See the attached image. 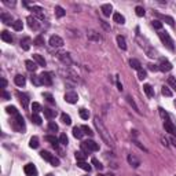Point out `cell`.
<instances>
[{
    "label": "cell",
    "mask_w": 176,
    "mask_h": 176,
    "mask_svg": "<svg viewBox=\"0 0 176 176\" xmlns=\"http://www.w3.org/2000/svg\"><path fill=\"white\" fill-rule=\"evenodd\" d=\"M30 11L33 12V17H37L39 19H44L46 15H44V10H43L40 6H32Z\"/></svg>",
    "instance_id": "7"
},
{
    "label": "cell",
    "mask_w": 176,
    "mask_h": 176,
    "mask_svg": "<svg viewBox=\"0 0 176 176\" xmlns=\"http://www.w3.org/2000/svg\"><path fill=\"white\" fill-rule=\"evenodd\" d=\"M164 128L166 132H169L172 135H176V127L172 124L171 121H164Z\"/></svg>",
    "instance_id": "15"
},
{
    "label": "cell",
    "mask_w": 176,
    "mask_h": 176,
    "mask_svg": "<svg viewBox=\"0 0 176 176\" xmlns=\"http://www.w3.org/2000/svg\"><path fill=\"white\" fill-rule=\"evenodd\" d=\"M44 139H46L47 142H50V143L52 145V147H54V149H58V142H59V140H58L57 138H55V136H52V135H47Z\"/></svg>",
    "instance_id": "25"
},
{
    "label": "cell",
    "mask_w": 176,
    "mask_h": 176,
    "mask_svg": "<svg viewBox=\"0 0 176 176\" xmlns=\"http://www.w3.org/2000/svg\"><path fill=\"white\" fill-rule=\"evenodd\" d=\"M74 155H76V160L77 161H85V158H87V153L83 150H80V151H76L74 153Z\"/></svg>",
    "instance_id": "31"
},
{
    "label": "cell",
    "mask_w": 176,
    "mask_h": 176,
    "mask_svg": "<svg viewBox=\"0 0 176 176\" xmlns=\"http://www.w3.org/2000/svg\"><path fill=\"white\" fill-rule=\"evenodd\" d=\"M33 44H35V46H37V47L43 46V44H44V37H43L42 35H39V36H37L36 39L33 40Z\"/></svg>",
    "instance_id": "42"
},
{
    "label": "cell",
    "mask_w": 176,
    "mask_h": 176,
    "mask_svg": "<svg viewBox=\"0 0 176 176\" xmlns=\"http://www.w3.org/2000/svg\"><path fill=\"white\" fill-rule=\"evenodd\" d=\"M113 21L117 22V24H120V25H124V24H125V18H124V15H121L120 12H114V14H113Z\"/></svg>",
    "instance_id": "24"
},
{
    "label": "cell",
    "mask_w": 176,
    "mask_h": 176,
    "mask_svg": "<svg viewBox=\"0 0 176 176\" xmlns=\"http://www.w3.org/2000/svg\"><path fill=\"white\" fill-rule=\"evenodd\" d=\"M0 37H1V40L6 43H12V36H11V33H8L7 30H3L0 33Z\"/></svg>",
    "instance_id": "21"
},
{
    "label": "cell",
    "mask_w": 176,
    "mask_h": 176,
    "mask_svg": "<svg viewBox=\"0 0 176 176\" xmlns=\"http://www.w3.org/2000/svg\"><path fill=\"white\" fill-rule=\"evenodd\" d=\"M22 28H24V24H22L21 19H17V21H14V24H12V29L17 32L22 30Z\"/></svg>",
    "instance_id": "35"
},
{
    "label": "cell",
    "mask_w": 176,
    "mask_h": 176,
    "mask_svg": "<svg viewBox=\"0 0 176 176\" xmlns=\"http://www.w3.org/2000/svg\"><path fill=\"white\" fill-rule=\"evenodd\" d=\"M43 112H44V116H46L47 118H50V120H52V118H55V117H57V110H52V109L46 107Z\"/></svg>",
    "instance_id": "20"
},
{
    "label": "cell",
    "mask_w": 176,
    "mask_h": 176,
    "mask_svg": "<svg viewBox=\"0 0 176 176\" xmlns=\"http://www.w3.org/2000/svg\"><path fill=\"white\" fill-rule=\"evenodd\" d=\"M14 83H15L18 87H24L25 83H26V80H25V77H24L22 74H17L15 77H14Z\"/></svg>",
    "instance_id": "22"
},
{
    "label": "cell",
    "mask_w": 176,
    "mask_h": 176,
    "mask_svg": "<svg viewBox=\"0 0 176 176\" xmlns=\"http://www.w3.org/2000/svg\"><path fill=\"white\" fill-rule=\"evenodd\" d=\"M162 18H164V21H166V24H168V25H173V18H172V17H168V15H164L162 17Z\"/></svg>",
    "instance_id": "55"
},
{
    "label": "cell",
    "mask_w": 176,
    "mask_h": 176,
    "mask_svg": "<svg viewBox=\"0 0 176 176\" xmlns=\"http://www.w3.org/2000/svg\"><path fill=\"white\" fill-rule=\"evenodd\" d=\"M147 66H149V69H150V70H153V72L158 70V65H153V63H149Z\"/></svg>",
    "instance_id": "57"
},
{
    "label": "cell",
    "mask_w": 176,
    "mask_h": 176,
    "mask_svg": "<svg viewBox=\"0 0 176 176\" xmlns=\"http://www.w3.org/2000/svg\"><path fill=\"white\" fill-rule=\"evenodd\" d=\"M30 44H32V40L29 37H25V39L21 40V47H22V50H25V51H28L30 48Z\"/></svg>",
    "instance_id": "26"
},
{
    "label": "cell",
    "mask_w": 176,
    "mask_h": 176,
    "mask_svg": "<svg viewBox=\"0 0 176 176\" xmlns=\"http://www.w3.org/2000/svg\"><path fill=\"white\" fill-rule=\"evenodd\" d=\"M63 99L66 100L67 103H76L78 100V96H77V94L74 92V91H69V92L65 94V96H63Z\"/></svg>",
    "instance_id": "8"
},
{
    "label": "cell",
    "mask_w": 176,
    "mask_h": 176,
    "mask_svg": "<svg viewBox=\"0 0 176 176\" xmlns=\"http://www.w3.org/2000/svg\"><path fill=\"white\" fill-rule=\"evenodd\" d=\"M57 57L59 58L65 65H67V66H69V65H72V59H70V55H69L67 52H58Z\"/></svg>",
    "instance_id": "12"
},
{
    "label": "cell",
    "mask_w": 176,
    "mask_h": 176,
    "mask_svg": "<svg viewBox=\"0 0 176 176\" xmlns=\"http://www.w3.org/2000/svg\"><path fill=\"white\" fill-rule=\"evenodd\" d=\"M91 162H92V165L95 166L98 171H102V169H103V165H102V164H100V162H99L96 158H92V160H91Z\"/></svg>",
    "instance_id": "47"
},
{
    "label": "cell",
    "mask_w": 176,
    "mask_h": 176,
    "mask_svg": "<svg viewBox=\"0 0 176 176\" xmlns=\"http://www.w3.org/2000/svg\"><path fill=\"white\" fill-rule=\"evenodd\" d=\"M135 12H136V15L138 17H145V8L140 7V6H138V7L135 8Z\"/></svg>",
    "instance_id": "52"
},
{
    "label": "cell",
    "mask_w": 176,
    "mask_h": 176,
    "mask_svg": "<svg viewBox=\"0 0 176 176\" xmlns=\"http://www.w3.org/2000/svg\"><path fill=\"white\" fill-rule=\"evenodd\" d=\"M117 44H118V47L121 48V50H127V43H125V39L121 36V35L117 36Z\"/></svg>",
    "instance_id": "29"
},
{
    "label": "cell",
    "mask_w": 176,
    "mask_h": 176,
    "mask_svg": "<svg viewBox=\"0 0 176 176\" xmlns=\"http://www.w3.org/2000/svg\"><path fill=\"white\" fill-rule=\"evenodd\" d=\"M6 112L8 114H12V116H18V114H19L15 106H7V107H6Z\"/></svg>",
    "instance_id": "43"
},
{
    "label": "cell",
    "mask_w": 176,
    "mask_h": 176,
    "mask_svg": "<svg viewBox=\"0 0 176 176\" xmlns=\"http://www.w3.org/2000/svg\"><path fill=\"white\" fill-rule=\"evenodd\" d=\"M24 171H25V173L28 176H37V168L33 164H26L25 168H24Z\"/></svg>",
    "instance_id": "10"
},
{
    "label": "cell",
    "mask_w": 176,
    "mask_h": 176,
    "mask_svg": "<svg viewBox=\"0 0 176 176\" xmlns=\"http://www.w3.org/2000/svg\"><path fill=\"white\" fill-rule=\"evenodd\" d=\"M161 92H162V95H165V96H172V95H173V92L169 89V87H168V85H164V87H162V89H161Z\"/></svg>",
    "instance_id": "45"
},
{
    "label": "cell",
    "mask_w": 176,
    "mask_h": 176,
    "mask_svg": "<svg viewBox=\"0 0 176 176\" xmlns=\"http://www.w3.org/2000/svg\"><path fill=\"white\" fill-rule=\"evenodd\" d=\"M143 91L146 92V95H147L149 98H153V96H154V89H153V87H151L150 84H145V85H143Z\"/></svg>",
    "instance_id": "27"
},
{
    "label": "cell",
    "mask_w": 176,
    "mask_h": 176,
    "mask_svg": "<svg viewBox=\"0 0 176 176\" xmlns=\"http://www.w3.org/2000/svg\"><path fill=\"white\" fill-rule=\"evenodd\" d=\"M120 76H117V87H118V89H120V91H123V84H121V83H120Z\"/></svg>",
    "instance_id": "60"
},
{
    "label": "cell",
    "mask_w": 176,
    "mask_h": 176,
    "mask_svg": "<svg viewBox=\"0 0 176 176\" xmlns=\"http://www.w3.org/2000/svg\"><path fill=\"white\" fill-rule=\"evenodd\" d=\"M12 128H14L17 132L25 131V120H24V117H22L21 114L15 116V120L12 121Z\"/></svg>",
    "instance_id": "4"
},
{
    "label": "cell",
    "mask_w": 176,
    "mask_h": 176,
    "mask_svg": "<svg viewBox=\"0 0 176 176\" xmlns=\"http://www.w3.org/2000/svg\"><path fill=\"white\" fill-rule=\"evenodd\" d=\"M33 61H35L39 66H46V59H44L42 55H39V54H33Z\"/></svg>",
    "instance_id": "23"
},
{
    "label": "cell",
    "mask_w": 176,
    "mask_h": 176,
    "mask_svg": "<svg viewBox=\"0 0 176 176\" xmlns=\"http://www.w3.org/2000/svg\"><path fill=\"white\" fill-rule=\"evenodd\" d=\"M158 113H160V116H161V118H162V120H165V121H171V120H169V114L165 112V109L158 107Z\"/></svg>",
    "instance_id": "38"
},
{
    "label": "cell",
    "mask_w": 176,
    "mask_h": 176,
    "mask_svg": "<svg viewBox=\"0 0 176 176\" xmlns=\"http://www.w3.org/2000/svg\"><path fill=\"white\" fill-rule=\"evenodd\" d=\"M94 124H95V127H96V130H98L99 135H100V138L103 139L105 143L107 146H110V147H114V139L112 138V135H110L109 131L105 128V125L102 124V121L99 120V117H95V118H94Z\"/></svg>",
    "instance_id": "1"
},
{
    "label": "cell",
    "mask_w": 176,
    "mask_h": 176,
    "mask_svg": "<svg viewBox=\"0 0 176 176\" xmlns=\"http://www.w3.org/2000/svg\"><path fill=\"white\" fill-rule=\"evenodd\" d=\"M43 96L47 99V102H48V103H51V105L55 103V100H54V98H52V95L50 92H44V94H43Z\"/></svg>",
    "instance_id": "50"
},
{
    "label": "cell",
    "mask_w": 176,
    "mask_h": 176,
    "mask_svg": "<svg viewBox=\"0 0 176 176\" xmlns=\"http://www.w3.org/2000/svg\"><path fill=\"white\" fill-rule=\"evenodd\" d=\"M65 14H66V11H65L63 7H61V6H55V15H57L58 18L65 17Z\"/></svg>",
    "instance_id": "30"
},
{
    "label": "cell",
    "mask_w": 176,
    "mask_h": 176,
    "mask_svg": "<svg viewBox=\"0 0 176 176\" xmlns=\"http://www.w3.org/2000/svg\"><path fill=\"white\" fill-rule=\"evenodd\" d=\"M81 149H83V151H85V153H89V151H98L99 150V145L98 143H95L94 140H85V142H83L81 143Z\"/></svg>",
    "instance_id": "3"
},
{
    "label": "cell",
    "mask_w": 176,
    "mask_h": 176,
    "mask_svg": "<svg viewBox=\"0 0 176 176\" xmlns=\"http://www.w3.org/2000/svg\"><path fill=\"white\" fill-rule=\"evenodd\" d=\"M17 95H18V98H19V100H21L24 109H28V106H29V96H28L26 94H22V92H18Z\"/></svg>",
    "instance_id": "13"
},
{
    "label": "cell",
    "mask_w": 176,
    "mask_h": 176,
    "mask_svg": "<svg viewBox=\"0 0 176 176\" xmlns=\"http://www.w3.org/2000/svg\"><path fill=\"white\" fill-rule=\"evenodd\" d=\"M81 130H83V131H84V134H87L88 136H94V134H95V132H94V131L91 130V128H89L88 125H83V127H81Z\"/></svg>",
    "instance_id": "48"
},
{
    "label": "cell",
    "mask_w": 176,
    "mask_h": 176,
    "mask_svg": "<svg viewBox=\"0 0 176 176\" xmlns=\"http://www.w3.org/2000/svg\"><path fill=\"white\" fill-rule=\"evenodd\" d=\"M158 37L161 39L162 44H164L169 51H175V43H173V40H172V37L169 36V33H168V32L160 30V32H158Z\"/></svg>",
    "instance_id": "2"
},
{
    "label": "cell",
    "mask_w": 176,
    "mask_h": 176,
    "mask_svg": "<svg viewBox=\"0 0 176 176\" xmlns=\"http://www.w3.org/2000/svg\"><path fill=\"white\" fill-rule=\"evenodd\" d=\"M32 110H33V113L37 114L42 112V106H40V103H37V102H33L32 103Z\"/></svg>",
    "instance_id": "44"
},
{
    "label": "cell",
    "mask_w": 176,
    "mask_h": 176,
    "mask_svg": "<svg viewBox=\"0 0 176 176\" xmlns=\"http://www.w3.org/2000/svg\"><path fill=\"white\" fill-rule=\"evenodd\" d=\"M83 135H84V132L81 128H78V127H74V128H73V136H74L76 139H81Z\"/></svg>",
    "instance_id": "28"
},
{
    "label": "cell",
    "mask_w": 176,
    "mask_h": 176,
    "mask_svg": "<svg viewBox=\"0 0 176 176\" xmlns=\"http://www.w3.org/2000/svg\"><path fill=\"white\" fill-rule=\"evenodd\" d=\"M26 22H28L29 28H30V29H33V30H37V29L40 28V24H39V21H37V19L33 15L28 17V18H26Z\"/></svg>",
    "instance_id": "9"
},
{
    "label": "cell",
    "mask_w": 176,
    "mask_h": 176,
    "mask_svg": "<svg viewBox=\"0 0 176 176\" xmlns=\"http://www.w3.org/2000/svg\"><path fill=\"white\" fill-rule=\"evenodd\" d=\"M127 102H128V103H130L131 106L134 107V110H135V112H136V113H139V114H140V110H139V107L136 106V103H135V100H134V99H132V98H131V96H127Z\"/></svg>",
    "instance_id": "39"
},
{
    "label": "cell",
    "mask_w": 176,
    "mask_h": 176,
    "mask_svg": "<svg viewBox=\"0 0 176 176\" xmlns=\"http://www.w3.org/2000/svg\"><path fill=\"white\" fill-rule=\"evenodd\" d=\"M168 84H169V85H172V87L176 89V78L169 77V78H168Z\"/></svg>",
    "instance_id": "56"
},
{
    "label": "cell",
    "mask_w": 176,
    "mask_h": 176,
    "mask_svg": "<svg viewBox=\"0 0 176 176\" xmlns=\"http://www.w3.org/2000/svg\"><path fill=\"white\" fill-rule=\"evenodd\" d=\"M32 121L35 123L36 125H42V117L39 116V114H32Z\"/></svg>",
    "instance_id": "46"
},
{
    "label": "cell",
    "mask_w": 176,
    "mask_h": 176,
    "mask_svg": "<svg viewBox=\"0 0 176 176\" xmlns=\"http://www.w3.org/2000/svg\"><path fill=\"white\" fill-rule=\"evenodd\" d=\"M77 166L81 168V169H84V171H87V172L91 171V165H88L85 161H77Z\"/></svg>",
    "instance_id": "32"
},
{
    "label": "cell",
    "mask_w": 176,
    "mask_h": 176,
    "mask_svg": "<svg viewBox=\"0 0 176 176\" xmlns=\"http://www.w3.org/2000/svg\"><path fill=\"white\" fill-rule=\"evenodd\" d=\"M50 46L55 47V48L62 47L63 46V39L62 37H59V36H57V35H54V36L50 37Z\"/></svg>",
    "instance_id": "6"
},
{
    "label": "cell",
    "mask_w": 176,
    "mask_h": 176,
    "mask_svg": "<svg viewBox=\"0 0 176 176\" xmlns=\"http://www.w3.org/2000/svg\"><path fill=\"white\" fill-rule=\"evenodd\" d=\"M138 76H139L140 80H145V78L147 77V73H146V70H143V69L140 67L139 70H138Z\"/></svg>",
    "instance_id": "53"
},
{
    "label": "cell",
    "mask_w": 176,
    "mask_h": 176,
    "mask_svg": "<svg viewBox=\"0 0 176 176\" xmlns=\"http://www.w3.org/2000/svg\"><path fill=\"white\" fill-rule=\"evenodd\" d=\"M0 18H1L3 24H6V25L14 24V22H12V17H11V14H8V12H1V14H0Z\"/></svg>",
    "instance_id": "17"
},
{
    "label": "cell",
    "mask_w": 176,
    "mask_h": 176,
    "mask_svg": "<svg viewBox=\"0 0 176 176\" xmlns=\"http://www.w3.org/2000/svg\"><path fill=\"white\" fill-rule=\"evenodd\" d=\"M39 138L37 136H33V138H30V140H29V146H30L32 149H37L39 147Z\"/></svg>",
    "instance_id": "34"
},
{
    "label": "cell",
    "mask_w": 176,
    "mask_h": 176,
    "mask_svg": "<svg viewBox=\"0 0 176 176\" xmlns=\"http://www.w3.org/2000/svg\"><path fill=\"white\" fill-rule=\"evenodd\" d=\"M1 96H3L4 99H10V94H8V92H6L4 89H1Z\"/></svg>",
    "instance_id": "59"
},
{
    "label": "cell",
    "mask_w": 176,
    "mask_h": 176,
    "mask_svg": "<svg viewBox=\"0 0 176 176\" xmlns=\"http://www.w3.org/2000/svg\"><path fill=\"white\" fill-rule=\"evenodd\" d=\"M134 143H135V145H136V146H138L139 149H142V150H143V151H147V149H146L145 146H142V145H140V143H139V142H138V140H134Z\"/></svg>",
    "instance_id": "58"
},
{
    "label": "cell",
    "mask_w": 176,
    "mask_h": 176,
    "mask_svg": "<svg viewBox=\"0 0 176 176\" xmlns=\"http://www.w3.org/2000/svg\"><path fill=\"white\" fill-rule=\"evenodd\" d=\"M87 37L89 39V40H94V42H99V40L102 39L99 33H96V32H94V30H88Z\"/></svg>",
    "instance_id": "19"
},
{
    "label": "cell",
    "mask_w": 176,
    "mask_h": 176,
    "mask_svg": "<svg viewBox=\"0 0 176 176\" xmlns=\"http://www.w3.org/2000/svg\"><path fill=\"white\" fill-rule=\"evenodd\" d=\"M48 130L51 131V132H58L59 127H58V124L55 121H50V123H48Z\"/></svg>",
    "instance_id": "41"
},
{
    "label": "cell",
    "mask_w": 176,
    "mask_h": 176,
    "mask_svg": "<svg viewBox=\"0 0 176 176\" xmlns=\"http://www.w3.org/2000/svg\"><path fill=\"white\" fill-rule=\"evenodd\" d=\"M127 160H128V164H130L131 166H134V168H138V166L140 165V161L138 160V158H136L134 154H130Z\"/></svg>",
    "instance_id": "16"
},
{
    "label": "cell",
    "mask_w": 176,
    "mask_h": 176,
    "mask_svg": "<svg viewBox=\"0 0 176 176\" xmlns=\"http://www.w3.org/2000/svg\"><path fill=\"white\" fill-rule=\"evenodd\" d=\"M151 25L154 26L155 29H158V30H161V28H162V22L158 21V19H154V21L151 22Z\"/></svg>",
    "instance_id": "54"
},
{
    "label": "cell",
    "mask_w": 176,
    "mask_h": 176,
    "mask_svg": "<svg viewBox=\"0 0 176 176\" xmlns=\"http://www.w3.org/2000/svg\"><path fill=\"white\" fill-rule=\"evenodd\" d=\"M130 65H131V67H132V69H135V70H139L140 66H142L139 61H138V59H135V58H132V59L130 61Z\"/></svg>",
    "instance_id": "36"
},
{
    "label": "cell",
    "mask_w": 176,
    "mask_h": 176,
    "mask_svg": "<svg viewBox=\"0 0 176 176\" xmlns=\"http://www.w3.org/2000/svg\"><path fill=\"white\" fill-rule=\"evenodd\" d=\"M175 106H176V100H175Z\"/></svg>",
    "instance_id": "64"
},
{
    "label": "cell",
    "mask_w": 176,
    "mask_h": 176,
    "mask_svg": "<svg viewBox=\"0 0 176 176\" xmlns=\"http://www.w3.org/2000/svg\"><path fill=\"white\" fill-rule=\"evenodd\" d=\"M6 87H7V80H6V78H1V88L4 89Z\"/></svg>",
    "instance_id": "61"
},
{
    "label": "cell",
    "mask_w": 176,
    "mask_h": 176,
    "mask_svg": "<svg viewBox=\"0 0 176 176\" xmlns=\"http://www.w3.org/2000/svg\"><path fill=\"white\" fill-rule=\"evenodd\" d=\"M59 143H61V145H63V146H66L67 143H69V139H67L66 134H62L61 136H59Z\"/></svg>",
    "instance_id": "51"
},
{
    "label": "cell",
    "mask_w": 176,
    "mask_h": 176,
    "mask_svg": "<svg viewBox=\"0 0 176 176\" xmlns=\"http://www.w3.org/2000/svg\"><path fill=\"white\" fill-rule=\"evenodd\" d=\"M47 176H54V175H52V173H48V175H47Z\"/></svg>",
    "instance_id": "63"
},
{
    "label": "cell",
    "mask_w": 176,
    "mask_h": 176,
    "mask_svg": "<svg viewBox=\"0 0 176 176\" xmlns=\"http://www.w3.org/2000/svg\"><path fill=\"white\" fill-rule=\"evenodd\" d=\"M172 143L176 146V138H172Z\"/></svg>",
    "instance_id": "62"
},
{
    "label": "cell",
    "mask_w": 176,
    "mask_h": 176,
    "mask_svg": "<svg viewBox=\"0 0 176 176\" xmlns=\"http://www.w3.org/2000/svg\"><path fill=\"white\" fill-rule=\"evenodd\" d=\"M25 66H26V69H28L29 72L35 73V72L37 70V66H39V65H37L35 61H26V62H25Z\"/></svg>",
    "instance_id": "18"
},
{
    "label": "cell",
    "mask_w": 176,
    "mask_h": 176,
    "mask_svg": "<svg viewBox=\"0 0 176 176\" xmlns=\"http://www.w3.org/2000/svg\"><path fill=\"white\" fill-rule=\"evenodd\" d=\"M40 155H42V158H44V160L48 161V162H50V161L52 160V157H54V154L48 153V151H44V150H43L42 153H40Z\"/></svg>",
    "instance_id": "40"
},
{
    "label": "cell",
    "mask_w": 176,
    "mask_h": 176,
    "mask_svg": "<svg viewBox=\"0 0 176 176\" xmlns=\"http://www.w3.org/2000/svg\"><path fill=\"white\" fill-rule=\"evenodd\" d=\"M40 80H42V84H44V85H51L52 84L51 74L47 73V72H43L42 74H40Z\"/></svg>",
    "instance_id": "11"
},
{
    "label": "cell",
    "mask_w": 176,
    "mask_h": 176,
    "mask_svg": "<svg viewBox=\"0 0 176 176\" xmlns=\"http://www.w3.org/2000/svg\"><path fill=\"white\" fill-rule=\"evenodd\" d=\"M78 114H80V117H81L83 120L89 118V112H88L87 109H84V107H81V109L78 110Z\"/></svg>",
    "instance_id": "37"
},
{
    "label": "cell",
    "mask_w": 176,
    "mask_h": 176,
    "mask_svg": "<svg viewBox=\"0 0 176 176\" xmlns=\"http://www.w3.org/2000/svg\"><path fill=\"white\" fill-rule=\"evenodd\" d=\"M158 70H161V72H169V70H172V63L168 59H165V58H161L160 63H158Z\"/></svg>",
    "instance_id": "5"
},
{
    "label": "cell",
    "mask_w": 176,
    "mask_h": 176,
    "mask_svg": "<svg viewBox=\"0 0 176 176\" xmlns=\"http://www.w3.org/2000/svg\"><path fill=\"white\" fill-rule=\"evenodd\" d=\"M100 11H102V14H103L105 17H110L112 11H113V6L110 4V3H107V4H103L102 7H100Z\"/></svg>",
    "instance_id": "14"
},
{
    "label": "cell",
    "mask_w": 176,
    "mask_h": 176,
    "mask_svg": "<svg viewBox=\"0 0 176 176\" xmlns=\"http://www.w3.org/2000/svg\"><path fill=\"white\" fill-rule=\"evenodd\" d=\"M61 120H62V123L63 124H66V125H70L72 124V118H70V116L66 113H62L61 114Z\"/></svg>",
    "instance_id": "33"
},
{
    "label": "cell",
    "mask_w": 176,
    "mask_h": 176,
    "mask_svg": "<svg viewBox=\"0 0 176 176\" xmlns=\"http://www.w3.org/2000/svg\"><path fill=\"white\" fill-rule=\"evenodd\" d=\"M32 83L35 84V85H42V80H40V76H36V74H33L30 77Z\"/></svg>",
    "instance_id": "49"
}]
</instances>
